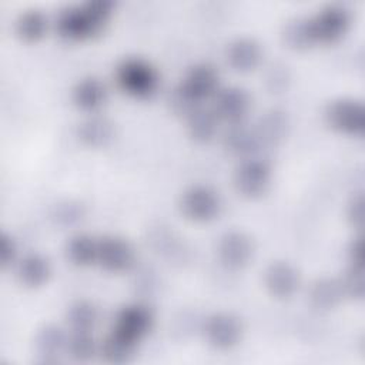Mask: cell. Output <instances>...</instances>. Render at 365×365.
<instances>
[{"instance_id": "e575fe53", "label": "cell", "mask_w": 365, "mask_h": 365, "mask_svg": "<svg viewBox=\"0 0 365 365\" xmlns=\"http://www.w3.org/2000/svg\"><path fill=\"white\" fill-rule=\"evenodd\" d=\"M346 254H348V259L349 264H356V265H364V258H365V252H364V238L362 234L355 235L346 248Z\"/></svg>"}, {"instance_id": "ba28073f", "label": "cell", "mask_w": 365, "mask_h": 365, "mask_svg": "<svg viewBox=\"0 0 365 365\" xmlns=\"http://www.w3.org/2000/svg\"><path fill=\"white\" fill-rule=\"evenodd\" d=\"M154 312L144 302L123 305L114 315L113 329L140 344L154 327Z\"/></svg>"}, {"instance_id": "9c48e42d", "label": "cell", "mask_w": 365, "mask_h": 365, "mask_svg": "<svg viewBox=\"0 0 365 365\" xmlns=\"http://www.w3.org/2000/svg\"><path fill=\"white\" fill-rule=\"evenodd\" d=\"M97 262L108 272H124L134 265L135 250L127 238L107 234L98 238Z\"/></svg>"}, {"instance_id": "30bf717a", "label": "cell", "mask_w": 365, "mask_h": 365, "mask_svg": "<svg viewBox=\"0 0 365 365\" xmlns=\"http://www.w3.org/2000/svg\"><path fill=\"white\" fill-rule=\"evenodd\" d=\"M262 281L269 295L278 299H288L299 289L301 274L292 262L275 259L265 267Z\"/></svg>"}, {"instance_id": "4fadbf2b", "label": "cell", "mask_w": 365, "mask_h": 365, "mask_svg": "<svg viewBox=\"0 0 365 365\" xmlns=\"http://www.w3.org/2000/svg\"><path fill=\"white\" fill-rule=\"evenodd\" d=\"M251 107V96L241 86H227L218 88L212 97V110L217 117L228 124L244 121Z\"/></svg>"}, {"instance_id": "484cf974", "label": "cell", "mask_w": 365, "mask_h": 365, "mask_svg": "<svg viewBox=\"0 0 365 365\" xmlns=\"http://www.w3.org/2000/svg\"><path fill=\"white\" fill-rule=\"evenodd\" d=\"M282 41L294 50H307L317 44L311 27L309 16H295L288 19L281 29Z\"/></svg>"}, {"instance_id": "d6986e66", "label": "cell", "mask_w": 365, "mask_h": 365, "mask_svg": "<svg viewBox=\"0 0 365 365\" xmlns=\"http://www.w3.org/2000/svg\"><path fill=\"white\" fill-rule=\"evenodd\" d=\"M289 115L282 108H269L264 111L254 128L262 145H275L281 143L289 131Z\"/></svg>"}, {"instance_id": "83f0119b", "label": "cell", "mask_w": 365, "mask_h": 365, "mask_svg": "<svg viewBox=\"0 0 365 365\" xmlns=\"http://www.w3.org/2000/svg\"><path fill=\"white\" fill-rule=\"evenodd\" d=\"M93 331H70L67 341V355L78 362H87L98 354V344Z\"/></svg>"}, {"instance_id": "7402d4cb", "label": "cell", "mask_w": 365, "mask_h": 365, "mask_svg": "<svg viewBox=\"0 0 365 365\" xmlns=\"http://www.w3.org/2000/svg\"><path fill=\"white\" fill-rule=\"evenodd\" d=\"M220 118L211 107H204L202 104L194 108L185 117V128L190 138L197 143H207L212 140L218 131Z\"/></svg>"}, {"instance_id": "277c9868", "label": "cell", "mask_w": 365, "mask_h": 365, "mask_svg": "<svg viewBox=\"0 0 365 365\" xmlns=\"http://www.w3.org/2000/svg\"><path fill=\"white\" fill-rule=\"evenodd\" d=\"M327 124L344 134L362 135L365 131V107L354 97H336L331 100L325 110Z\"/></svg>"}, {"instance_id": "cb8c5ba5", "label": "cell", "mask_w": 365, "mask_h": 365, "mask_svg": "<svg viewBox=\"0 0 365 365\" xmlns=\"http://www.w3.org/2000/svg\"><path fill=\"white\" fill-rule=\"evenodd\" d=\"M48 29V19L41 9L27 7L21 10L14 20L16 34L27 41L33 43L40 40Z\"/></svg>"}, {"instance_id": "8992f818", "label": "cell", "mask_w": 365, "mask_h": 365, "mask_svg": "<svg viewBox=\"0 0 365 365\" xmlns=\"http://www.w3.org/2000/svg\"><path fill=\"white\" fill-rule=\"evenodd\" d=\"M202 332L210 346L218 351H228L240 344L244 325L238 315L228 311H218L207 317Z\"/></svg>"}, {"instance_id": "d6a6232c", "label": "cell", "mask_w": 365, "mask_h": 365, "mask_svg": "<svg viewBox=\"0 0 365 365\" xmlns=\"http://www.w3.org/2000/svg\"><path fill=\"white\" fill-rule=\"evenodd\" d=\"M17 255H19V245L16 238L3 231L0 234V264L3 268H7L10 265H13L17 261Z\"/></svg>"}, {"instance_id": "8fae6325", "label": "cell", "mask_w": 365, "mask_h": 365, "mask_svg": "<svg viewBox=\"0 0 365 365\" xmlns=\"http://www.w3.org/2000/svg\"><path fill=\"white\" fill-rule=\"evenodd\" d=\"M178 84L195 103L202 104L205 98L214 97V94L218 91L220 73L214 64L200 61L188 67Z\"/></svg>"}, {"instance_id": "2e32d148", "label": "cell", "mask_w": 365, "mask_h": 365, "mask_svg": "<svg viewBox=\"0 0 365 365\" xmlns=\"http://www.w3.org/2000/svg\"><path fill=\"white\" fill-rule=\"evenodd\" d=\"M222 145L231 155L240 157V160L255 155L261 148L254 125H248L244 121L228 124L222 134Z\"/></svg>"}, {"instance_id": "603a6c76", "label": "cell", "mask_w": 365, "mask_h": 365, "mask_svg": "<svg viewBox=\"0 0 365 365\" xmlns=\"http://www.w3.org/2000/svg\"><path fill=\"white\" fill-rule=\"evenodd\" d=\"M137 345L138 342L111 328L100 342L98 354L108 364H125L135 355Z\"/></svg>"}, {"instance_id": "9a60e30c", "label": "cell", "mask_w": 365, "mask_h": 365, "mask_svg": "<svg viewBox=\"0 0 365 365\" xmlns=\"http://www.w3.org/2000/svg\"><path fill=\"white\" fill-rule=\"evenodd\" d=\"M227 63L237 71H251L262 60V47L251 36H238L231 40L225 50Z\"/></svg>"}, {"instance_id": "f1b7e54d", "label": "cell", "mask_w": 365, "mask_h": 365, "mask_svg": "<svg viewBox=\"0 0 365 365\" xmlns=\"http://www.w3.org/2000/svg\"><path fill=\"white\" fill-rule=\"evenodd\" d=\"M342 288L344 297L352 299H362L365 294V278H364V265L348 264L338 278Z\"/></svg>"}, {"instance_id": "3957f363", "label": "cell", "mask_w": 365, "mask_h": 365, "mask_svg": "<svg viewBox=\"0 0 365 365\" xmlns=\"http://www.w3.org/2000/svg\"><path fill=\"white\" fill-rule=\"evenodd\" d=\"M178 207L185 218L195 222H208L220 215L222 200L212 187L207 184H192L182 191Z\"/></svg>"}, {"instance_id": "836d02e7", "label": "cell", "mask_w": 365, "mask_h": 365, "mask_svg": "<svg viewBox=\"0 0 365 365\" xmlns=\"http://www.w3.org/2000/svg\"><path fill=\"white\" fill-rule=\"evenodd\" d=\"M346 218L355 228H362L364 224V195L355 192L346 204Z\"/></svg>"}, {"instance_id": "ac0fdd59", "label": "cell", "mask_w": 365, "mask_h": 365, "mask_svg": "<svg viewBox=\"0 0 365 365\" xmlns=\"http://www.w3.org/2000/svg\"><path fill=\"white\" fill-rule=\"evenodd\" d=\"M71 100L80 110L90 114L97 113L107 100V87L98 77L86 76L74 84Z\"/></svg>"}, {"instance_id": "4316f807", "label": "cell", "mask_w": 365, "mask_h": 365, "mask_svg": "<svg viewBox=\"0 0 365 365\" xmlns=\"http://www.w3.org/2000/svg\"><path fill=\"white\" fill-rule=\"evenodd\" d=\"M100 319L98 307L90 299H77L70 304L66 321L70 331H93Z\"/></svg>"}, {"instance_id": "5b68a950", "label": "cell", "mask_w": 365, "mask_h": 365, "mask_svg": "<svg viewBox=\"0 0 365 365\" xmlns=\"http://www.w3.org/2000/svg\"><path fill=\"white\" fill-rule=\"evenodd\" d=\"M272 178L271 164L258 155L247 157L240 161L234 170L232 181L235 190L244 197H259L262 195Z\"/></svg>"}, {"instance_id": "7a4b0ae2", "label": "cell", "mask_w": 365, "mask_h": 365, "mask_svg": "<svg viewBox=\"0 0 365 365\" xmlns=\"http://www.w3.org/2000/svg\"><path fill=\"white\" fill-rule=\"evenodd\" d=\"M114 78L120 90L125 94L147 98L151 97L160 86L158 70L143 57H124L114 68Z\"/></svg>"}, {"instance_id": "ffe728a7", "label": "cell", "mask_w": 365, "mask_h": 365, "mask_svg": "<svg viewBox=\"0 0 365 365\" xmlns=\"http://www.w3.org/2000/svg\"><path fill=\"white\" fill-rule=\"evenodd\" d=\"M51 275L50 259L40 252H30L16 264V277L24 287L37 288L44 285Z\"/></svg>"}, {"instance_id": "7c38bea8", "label": "cell", "mask_w": 365, "mask_h": 365, "mask_svg": "<svg viewBox=\"0 0 365 365\" xmlns=\"http://www.w3.org/2000/svg\"><path fill=\"white\" fill-rule=\"evenodd\" d=\"M255 244L250 234L241 230L225 231L217 244L220 261L232 269L245 267L254 257Z\"/></svg>"}, {"instance_id": "52a82bcc", "label": "cell", "mask_w": 365, "mask_h": 365, "mask_svg": "<svg viewBox=\"0 0 365 365\" xmlns=\"http://www.w3.org/2000/svg\"><path fill=\"white\" fill-rule=\"evenodd\" d=\"M315 43H335L348 30L351 23L349 10L339 3H329L309 16Z\"/></svg>"}, {"instance_id": "d4e9b609", "label": "cell", "mask_w": 365, "mask_h": 365, "mask_svg": "<svg viewBox=\"0 0 365 365\" xmlns=\"http://www.w3.org/2000/svg\"><path fill=\"white\" fill-rule=\"evenodd\" d=\"M98 238L88 232H76L66 242V255L77 267H88L97 262Z\"/></svg>"}, {"instance_id": "6da1fadb", "label": "cell", "mask_w": 365, "mask_h": 365, "mask_svg": "<svg viewBox=\"0 0 365 365\" xmlns=\"http://www.w3.org/2000/svg\"><path fill=\"white\" fill-rule=\"evenodd\" d=\"M115 3L113 0H87L81 4L64 6L57 11V33L71 41L90 38L107 24Z\"/></svg>"}, {"instance_id": "e0dca14e", "label": "cell", "mask_w": 365, "mask_h": 365, "mask_svg": "<svg viewBox=\"0 0 365 365\" xmlns=\"http://www.w3.org/2000/svg\"><path fill=\"white\" fill-rule=\"evenodd\" d=\"M77 135L84 145L91 148H101L114 140L115 124L108 117L93 113L78 124Z\"/></svg>"}, {"instance_id": "44dd1931", "label": "cell", "mask_w": 365, "mask_h": 365, "mask_svg": "<svg viewBox=\"0 0 365 365\" xmlns=\"http://www.w3.org/2000/svg\"><path fill=\"white\" fill-rule=\"evenodd\" d=\"M344 298L345 297L338 278L319 277L311 282L308 289V301L311 307L318 311L332 309Z\"/></svg>"}, {"instance_id": "5bb4252c", "label": "cell", "mask_w": 365, "mask_h": 365, "mask_svg": "<svg viewBox=\"0 0 365 365\" xmlns=\"http://www.w3.org/2000/svg\"><path fill=\"white\" fill-rule=\"evenodd\" d=\"M68 334L56 324H44L34 335V351L41 362L54 364L67 354Z\"/></svg>"}, {"instance_id": "f546056e", "label": "cell", "mask_w": 365, "mask_h": 365, "mask_svg": "<svg viewBox=\"0 0 365 365\" xmlns=\"http://www.w3.org/2000/svg\"><path fill=\"white\" fill-rule=\"evenodd\" d=\"M50 215L58 225H73L83 218L84 205L76 200H63L53 205Z\"/></svg>"}, {"instance_id": "4dcf8cb0", "label": "cell", "mask_w": 365, "mask_h": 365, "mask_svg": "<svg viewBox=\"0 0 365 365\" xmlns=\"http://www.w3.org/2000/svg\"><path fill=\"white\" fill-rule=\"evenodd\" d=\"M167 104L170 107V110L178 115H184L187 117L194 108H197L198 103H195L182 88L180 84H177L175 87H173L168 94H167Z\"/></svg>"}, {"instance_id": "1f68e13d", "label": "cell", "mask_w": 365, "mask_h": 365, "mask_svg": "<svg viewBox=\"0 0 365 365\" xmlns=\"http://www.w3.org/2000/svg\"><path fill=\"white\" fill-rule=\"evenodd\" d=\"M289 80H291L289 70L285 64H281V63L271 64L268 67L267 73H265V77H264L265 86L271 93L284 91L288 87Z\"/></svg>"}]
</instances>
